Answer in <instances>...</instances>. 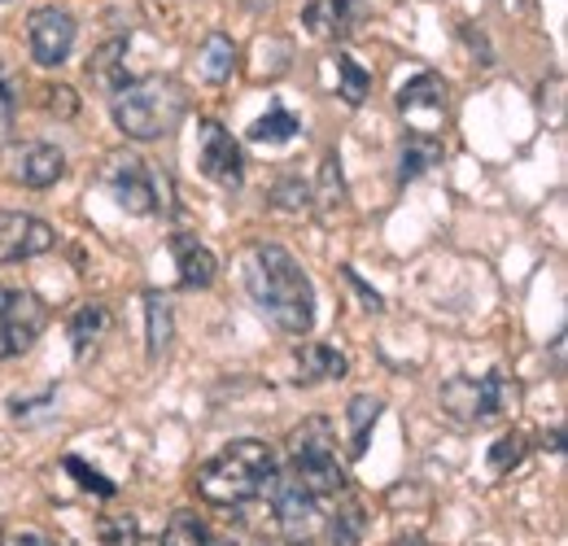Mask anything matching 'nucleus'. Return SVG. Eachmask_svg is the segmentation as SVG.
I'll use <instances>...</instances> for the list:
<instances>
[{
	"mask_svg": "<svg viewBox=\"0 0 568 546\" xmlns=\"http://www.w3.org/2000/svg\"><path fill=\"white\" fill-rule=\"evenodd\" d=\"M110 110H114V123H119L123 136L149 144V140L171 136L180 128V119H184V88L175 79H166V74L128 79L114 92Z\"/></svg>",
	"mask_w": 568,
	"mask_h": 546,
	"instance_id": "3",
	"label": "nucleus"
},
{
	"mask_svg": "<svg viewBox=\"0 0 568 546\" xmlns=\"http://www.w3.org/2000/svg\"><path fill=\"white\" fill-rule=\"evenodd\" d=\"M171 337H175L171 297L166 293H144V350H149V363H158L166 354Z\"/></svg>",
	"mask_w": 568,
	"mask_h": 546,
	"instance_id": "19",
	"label": "nucleus"
},
{
	"mask_svg": "<svg viewBox=\"0 0 568 546\" xmlns=\"http://www.w3.org/2000/svg\"><path fill=\"white\" fill-rule=\"evenodd\" d=\"M272 202H276V210H293V214H302V210L311 205V189H306L302 180H281V184H276V193H272Z\"/></svg>",
	"mask_w": 568,
	"mask_h": 546,
	"instance_id": "32",
	"label": "nucleus"
},
{
	"mask_svg": "<svg viewBox=\"0 0 568 546\" xmlns=\"http://www.w3.org/2000/svg\"><path fill=\"white\" fill-rule=\"evenodd\" d=\"M351 372V358L342 350L324 342H306L297 345V381L302 385H320V381H342Z\"/></svg>",
	"mask_w": 568,
	"mask_h": 546,
	"instance_id": "15",
	"label": "nucleus"
},
{
	"mask_svg": "<svg viewBox=\"0 0 568 546\" xmlns=\"http://www.w3.org/2000/svg\"><path fill=\"white\" fill-rule=\"evenodd\" d=\"M101 184L128 214H166V184L158 180V171L144 162L141 153L114 149L101 166Z\"/></svg>",
	"mask_w": 568,
	"mask_h": 546,
	"instance_id": "6",
	"label": "nucleus"
},
{
	"mask_svg": "<svg viewBox=\"0 0 568 546\" xmlns=\"http://www.w3.org/2000/svg\"><path fill=\"white\" fill-rule=\"evenodd\" d=\"M333 62H337V83H342V92H337V97H342L346 105H363V101H367V92H372V70L358 67L351 53H337Z\"/></svg>",
	"mask_w": 568,
	"mask_h": 546,
	"instance_id": "24",
	"label": "nucleus"
},
{
	"mask_svg": "<svg viewBox=\"0 0 568 546\" xmlns=\"http://www.w3.org/2000/svg\"><path fill=\"white\" fill-rule=\"evenodd\" d=\"M342 272H346V280H351V284H355L358 293H363V302H367V311H381V293H376V289H367V284H363V280H358V275H355V267H342Z\"/></svg>",
	"mask_w": 568,
	"mask_h": 546,
	"instance_id": "34",
	"label": "nucleus"
},
{
	"mask_svg": "<svg viewBox=\"0 0 568 546\" xmlns=\"http://www.w3.org/2000/svg\"><path fill=\"white\" fill-rule=\"evenodd\" d=\"M171 259L184 289H211L219 275V259L211 254V245H202L193 232H175L171 236Z\"/></svg>",
	"mask_w": 568,
	"mask_h": 546,
	"instance_id": "14",
	"label": "nucleus"
},
{
	"mask_svg": "<svg viewBox=\"0 0 568 546\" xmlns=\"http://www.w3.org/2000/svg\"><path fill=\"white\" fill-rule=\"evenodd\" d=\"M442 153H446V144L433 136V132H407L403 144H398V180L403 184L420 180L425 171H433L442 162Z\"/></svg>",
	"mask_w": 568,
	"mask_h": 546,
	"instance_id": "16",
	"label": "nucleus"
},
{
	"mask_svg": "<svg viewBox=\"0 0 568 546\" xmlns=\"http://www.w3.org/2000/svg\"><path fill=\"white\" fill-rule=\"evenodd\" d=\"M0 4H4V0H0Z\"/></svg>",
	"mask_w": 568,
	"mask_h": 546,
	"instance_id": "36",
	"label": "nucleus"
},
{
	"mask_svg": "<svg viewBox=\"0 0 568 546\" xmlns=\"http://www.w3.org/2000/svg\"><path fill=\"white\" fill-rule=\"evenodd\" d=\"M44 324H49V311L36 293L4 289V297H0V358L27 354L36 345V337L44 333Z\"/></svg>",
	"mask_w": 568,
	"mask_h": 546,
	"instance_id": "7",
	"label": "nucleus"
},
{
	"mask_svg": "<svg viewBox=\"0 0 568 546\" xmlns=\"http://www.w3.org/2000/svg\"><path fill=\"white\" fill-rule=\"evenodd\" d=\"M74 13L62 4H40L31 18H27V44H31V62L44 70L62 67L74 49Z\"/></svg>",
	"mask_w": 568,
	"mask_h": 546,
	"instance_id": "8",
	"label": "nucleus"
},
{
	"mask_svg": "<svg viewBox=\"0 0 568 546\" xmlns=\"http://www.w3.org/2000/svg\"><path fill=\"white\" fill-rule=\"evenodd\" d=\"M97 538L105 546H136L141 543V525H136V516H101Z\"/></svg>",
	"mask_w": 568,
	"mask_h": 546,
	"instance_id": "29",
	"label": "nucleus"
},
{
	"mask_svg": "<svg viewBox=\"0 0 568 546\" xmlns=\"http://www.w3.org/2000/svg\"><path fill=\"white\" fill-rule=\"evenodd\" d=\"M297 132H302V123H297V119H293L288 110H281V105H276L272 114H263V119H254L245 136L254 140V144H288V140L297 136Z\"/></svg>",
	"mask_w": 568,
	"mask_h": 546,
	"instance_id": "23",
	"label": "nucleus"
},
{
	"mask_svg": "<svg viewBox=\"0 0 568 546\" xmlns=\"http://www.w3.org/2000/svg\"><path fill=\"white\" fill-rule=\"evenodd\" d=\"M363 13H367L363 0H306L302 27H306L311 36H320V40H342V36L355 31Z\"/></svg>",
	"mask_w": 568,
	"mask_h": 546,
	"instance_id": "13",
	"label": "nucleus"
},
{
	"mask_svg": "<svg viewBox=\"0 0 568 546\" xmlns=\"http://www.w3.org/2000/svg\"><path fill=\"white\" fill-rule=\"evenodd\" d=\"M18 105H22V88L13 79V70L0 62V136L13 132V119H18Z\"/></svg>",
	"mask_w": 568,
	"mask_h": 546,
	"instance_id": "30",
	"label": "nucleus"
},
{
	"mask_svg": "<svg viewBox=\"0 0 568 546\" xmlns=\"http://www.w3.org/2000/svg\"><path fill=\"white\" fill-rule=\"evenodd\" d=\"M525 455H529V442H525V433H503L495 446H490V473L495 477H507L511 468H520L525 464Z\"/></svg>",
	"mask_w": 568,
	"mask_h": 546,
	"instance_id": "25",
	"label": "nucleus"
},
{
	"mask_svg": "<svg viewBox=\"0 0 568 546\" xmlns=\"http://www.w3.org/2000/svg\"><path fill=\"white\" fill-rule=\"evenodd\" d=\"M0 546H53L44 534H36V529H0Z\"/></svg>",
	"mask_w": 568,
	"mask_h": 546,
	"instance_id": "33",
	"label": "nucleus"
},
{
	"mask_svg": "<svg viewBox=\"0 0 568 546\" xmlns=\"http://www.w3.org/2000/svg\"><path fill=\"white\" fill-rule=\"evenodd\" d=\"M40 110L49 119H74L79 114V97H74L71 83H44L40 88Z\"/></svg>",
	"mask_w": 568,
	"mask_h": 546,
	"instance_id": "28",
	"label": "nucleus"
},
{
	"mask_svg": "<svg viewBox=\"0 0 568 546\" xmlns=\"http://www.w3.org/2000/svg\"><path fill=\"white\" fill-rule=\"evenodd\" d=\"M162 546H211V534L202 529V520L193 512H175L171 525H166Z\"/></svg>",
	"mask_w": 568,
	"mask_h": 546,
	"instance_id": "26",
	"label": "nucleus"
},
{
	"mask_svg": "<svg viewBox=\"0 0 568 546\" xmlns=\"http://www.w3.org/2000/svg\"><path fill=\"white\" fill-rule=\"evenodd\" d=\"M88 79H92L97 88H105L110 97L128 83V40H123V36L105 40V44L88 58Z\"/></svg>",
	"mask_w": 568,
	"mask_h": 546,
	"instance_id": "18",
	"label": "nucleus"
},
{
	"mask_svg": "<svg viewBox=\"0 0 568 546\" xmlns=\"http://www.w3.org/2000/svg\"><path fill=\"white\" fill-rule=\"evenodd\" d=\"M245 289L281 333L306 337L315 328V284L284 245H254L245 254Z\"/></svg>",
	"mask_w": 568,
	"mask_h": 546,
	"instance_id": "1",
	"label": "nucleus"
},
{
	"mask_svg": "<svg viewBox=\"0 0 568 546\" xmlns=\"http://www.w3.org/2000/svg\"><path fill=\"white\" fill-rule=\"evenodd\" d=\"M272 503H276V520H281L288 543H306L320 529V498L311 489H302L293 477H276L272 485Z\"/></svg>",
	"mask_w": 568,
	"mask_h": 546,
	"instance_id": "10",
	"label": "nucleus"
},
{
	"mask_svg": "<svg viewBox=\"0 0 568 546\" xmlns=\"http://www.w3.org/2000/svg\"><path fill=\"white\" fill-rule=\"evenodd\" d=\"M398 110L403 114H442L446 110V79L442 74H416L412 83L398 88Z\"/></svg>",
	"mask_w": 568,
	"mask_h": 546,
	"instance_id": "20",
	"label": "nucleus"
},
{
	"mask_svg": "<svg viewBox=\"0 0 568 546\" xmlns=\"http://www.w3.org/2000/svg\"><path fill=\"white\" fill-rule=\"evenodd\" d=\"M202 175L214 180L219 189H241L245 180V158H241V144L232 140V132H223V123H206L202 128Z\"/></svg>",
	"mask_w": 568,
	"mask_h": 546,
	"instance_id": "11",
	"label": "nucleus"
},
{
	"mask_svg": "<svg viewBox=\"0 0 568 546\" xmlns=\"http://www.w3.org/2000/svg\"><path fill=\"white\" fill-rule=\"evenodd\" d=\"M376 419H381V398H372V394H355V398H351V407H346V424H351V455H355V459L367 451V437H372Z\"/></svg>",
	"mask_w": 568,
	"mask_h": 546,
	"instance_id": "22",
	"label": "nucleus"
},
{
	"mask_svg": "<svg viewBox=\"0 0 568 546\" xmlns=\"http://www.w3.org/2000/svg\"><path fill=\"white\" fill-rule=\"evenodd\" d=\"M67 328H71L74 358L83 363L97 345L105 342V333H110V306H101V302H83V306H74V315Z\"/></svg>",
	"mask_w": 568,
	"mask_h": 546,
	"instance_id": "17",
	"label": "nucleus"
},
{
	"mask_svg": "<svg viewBox=\"0 0 568 546\" xmlns=\"http://www.w3.org/2000/svg\"><path fill=\"white\" fill-rule=\"evenodd\" d=\"M0 297H4V289H0Z\"/></svg>",
	"mask_w": 568,
	"mask_h": 546,
	"instance_id": "35",
	"label": "nucleus"
},
{
	"mask_svg": "<svg viewBox=\"0 0 568 546\" xmlns=\"http://www.w3.org/2000/svg\"><path fill=\"white\" fill-rule=\"evenodd\" d=\"M197 70H202V79L214 83V88L227 83L232 70H236V44H232V36H223V31L206 36V44H202V53H197Z\"/></svg>",
	"mask_w": 568,
	"mask_h": 546,
	"instance_id": "21",
	"label": "nucleus"
},
{
	"mask_svg": "<svg viewBox=\"0 0 568 546\" xmlns=\"http://www.w3.org/2000/svg\"><path fill=\"white\" fill-rule=\"evenodd\" d=\"M288 477L315 498H333L346 489V464L337 459V437L328 419H306L288 433Z\"/></svg>",
	"mask_w": 568,
	"mask_h": 546,
	"instance_id": "4",
	"label": "nucleus"
},
{
	"mask_svg": "<svg viewBox=\"0 0 568 546\" xmlns=\"http://www.w3.org/2000/svg\"><path fill=\"white\" fill-rule=\"evenodd\" d=\"M520 390L516 381H507L503 372H486V376H455L442 385V407L450 411L459 424H490L503 419L507 411H516Z\"/></svg>",
	"mask_w": 568,
	"mask_h": 546,
	"instance_id": "5",
	"label": "nucleus"
},
{
	"mask_svg": "<svg viewBox=\"0 0 568 546\" xmlns=\"http://www.w3.org/2000/svg\"><path fill=\"white\" fill-rule=\"evenodd\" d=\"M9 166H13V180H18V184H27V189H53V184L67 175V153H62L58 144L31 140V144H22V149L9 158Z\"/></svg>",
	"mask_w": 568,
	"mask_h": 546,
	"instance_id": "12",
	"label": "nucleus"
},
{
	"mask_svg": "<svg viewBox=\"0 0 568 546\" xmlns=\"http://www.w3.org/2000/svg\"><path fill=\"white\" fill-rule=\"evenodd\" d=\"M67 473H71V477H79V485H83V489H92V494H101V498H114V489H119L114 481L101 477L97 468H88V464H83V459H74V455L67 459Z\"/></svg>",
	"mask_w": 568,
	"mask_h": 546,
	"instance_id": "31",
	"label": "nucleus"
},
{
	"mask_svg": "<svg viewBox=\"0 0 568 546\" xmlns=\"http://www.w3.org/2000/svg\"><path fill=\"white\" fill-rule=\"evenodd\" d=\"M58 245L53 223L22 214V210H0V263H22V259H40Z\"/></svg>",
	"mask_w": 568,
	"mask_h": 546,
	"instance_id": "9",
	"label": "nucleus"
},
{
	"mask_svg": "<svg viewBox=\"0 0 568 546\" xmlns=\"http://www.w3.org/2000/svg\"><path fill=\"white\" fill-rule=\"evenodd\" d=\"M333 546H358L363 543V534H367V512L351 503V507H342L337 516H333Z\"/></svg>",
	"mask_w": 568,
	"mask_h": 546,
	"instance_id": "27",
	"label": "nucleus"
},
{
	"mask_svg": "<svg viewBox=\"0 0 568 546\" xmlns=\"http://www.w3.org/2000/svg\"><path fill=\"white\" fill-rule=\"evenodd\" d=\"M276 477H281V468H276L272 446L258 437H236L197 468L193 485L214 507H241V503L272 494Z\"/></svg>",
	"mask_w": 568,
	"mask_h": 546,
	"instance_id": "2",
	"label": "nucleus"
}]
</instances>
